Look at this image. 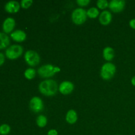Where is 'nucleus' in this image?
<instances>
[{
  "label": "nucleus",
  "mask_w": 135,
  "mask_h": 135,
  "mask_svg": "<svg viewBox=\"0 0 135 135\" xmlns=\"http://www.w3.org/2000/svg\"><path fill=\"white\" fill-rule=\"evenodd\" d=\"M36 71L34 69L32 68H28L25 71V73H24V75H25V77L28 80H32V79H34L36 76Z\"/></svg>",
  "instance_id": "obj_19"
},
{
  "label": "nucleus",
  "mask_w": 135,
  "mask_h": 135,
  "mask_svg": "<svg viewBox=\"0 0 135 135\" xmlns=\"http://www.w3.org/2000/svg\"><path fill=\"white\" fill-rule=\"evenodd\" d=\"M103 57L106 61H110L114 58L115 57V51L112 47H105L103 50Z\"/></svg>",
  "instance_id": "obj_15"
},
{
  "label": "nucleus",
  "mask_w": 135,
  "mask_h": 135,
  "mask_svg": "<svg viewBox=\"0 0 135 135\" xmlns=\"http://www.w3.org/2000/svg\"><path fill=\"white\" fill-rule=\"evenodd\" d=\"M47 135H58L57 131L55 129H51L47 132Z\"/></svg>",
  "instance_id": "obj_24"
},
{
  "label": "nucleus",
  "mask_w": 135,
  "mask_h": 135,
  "mask_svg": "<svg viewBox=\"0 0 135 135\" xmlns=\"http://www.w3.org/2000/svg\"><path fill=\"white\" fill-rule=\"evenodd\" d=\"M33 3L32 0H22L21 2V6L24 9H28Z\"/></svg>",
  "instance_id": "obj_22"
},
{
  "label": "nucleus",
  "mask_w": 135,
  "mask_h": 135,
  "mask_svg": "<svg viewBox=\"0 0 135 135\" xmlns=\"http://www.w3.org/2000/svg\"><path fill=\"white\" fill-rule=\"evenodd\" d=\"M29 107L33 112L39 113L44 109V102L40 97L34 96L30 100Z\"/></svg>",
  "instance_id": "obj_7"
},
{
  "label": "nucleus",
  "mask_w": 135,
  "mask_h": 135,
  "mask_svg": "<svg viewBox=\"0 0 135 135\" xmlns=\"http://www.w3.org/2000/svg\"><path fill=\"white\" fill-rule=\"evenodd\" d=\"M9 44H10L9 37L5 33L0 32V50L7 47Z\"/></svg>",
  "instance_id": "obj_16"
},
{
  "label": "nucleus",
  "mask_w": 135,
  "mask_h": 135,
  "mask_svg": "<svg viewBox=\"0 0 135 135\" xmlns=\"http://www.w3.org/2000/svg\"><path fill=\"white\" fill-rule=\"evenodd\" d=\"M116 72V67L112 63H105L102 65L100 71V76L104 80H108L113 77Z\"/></svg>",
  "instance_id": "obj_3"
},
{
  "label": "nucleus",
  "mask_w": 135,
  "mask_h": 135,
  "mask_svg": "<svg viewBox=\"0 0 135 135\" xmlns=\"http://www.w3.org/2000/svg\"><path fill=\"white\" fill-rule=\"evenodd\" d=\"M60 69L51 64L42 65L38 69V73L42 78H50L54 76L55 73L59 72Z\"/></svg>",
  "instance_id": "obj_2"
},
{
  "label": "nucleus",
  "mask_w": 135,
  "mask_h": 135,
  "mask_svg": "<svg viewBox=\"0 0 135 135\" xmlns=\"http://www.w3.org/2000/svg\"><path fill=\"white\" fill-rule=\"evenodd\" d=\"M129 26H131V28L135 30V18H133L129 21Z\"/></svg>",
  "instance_id": "obj_26"
},
{
  "label": "nucleus",
  "mask_w": 135,
  "mask_h": 135,
  "mask_svg": "<svg viewBox=\"0 0 135 135\" xmlns=\"http://www.w3.org/2000/svg\"><path fill=\"white\" fill-rule=\"evenodd\" d=\"M126 2L124 0H112L109 2V7L114 13H120L125 7Z\"/></svg>",
  "instance_id": "obj_8"
},
{
  "label": "nucleus",
  "mask_w": 135,
  "mask_h": 135,
  "mask_svg": "<svg viewBox=\"0 0 135 135\" xmlns=\"http://www.w3.org/2000/svg\"><path fill=\"white\" fill-rule=\"evenodd\" d=\"M15 26V20L12 17H8L3 22L2 28L5 33H10L14 29Z\"/></svg>",
  "instance_id": "obj_10"
},
{
  "label": "nucleus",
  "mask_w": 135,
  "mask_h": 135,
  "mask_svg": "<svg viewBox=\"0 0 135 135\" xmlns=\"http://www.w3.org/2000/svg\"><path fill=\"white\" fill-rule=\"evenodd\" d=\"M25 60L28 65L35 67L40 62V57L36 51L28 50L25 54Z\"/></svg>",
  "instance_id": "obj_6"
},
{
  "label": "nucleus",
  "mask_w": 135,
  "mask_h": 135,
  "mask_svg": "<svg viewBox=\"0 0 135 135\" xmlns=\"http://www.w3.org/2000/svg\"><path fill=\"white\" fill-rule=\"evenodd\" d=\"M112 21V15L109 11H103L99 16V21L102 25H108Z\"/></svg>",
  "instance_id": "obj_12"
},
{
  "label": "nucleus",
  "mask_w": 135,
  "mask_h": 135,
  "mask_svg": "<svg viewBox=\"0 0 135 135\" xmlns=\"http://www.w3.org/2000/svg\"><path fill=\"white\" fill-rule=\"evenodd\" d=\"M47 123V117L44 115H40L36 119V124L39 127L43 128L46 126Z\"/></svg>",
  "instance_id": "obj_17"
},
{
  "label": "nucleus",
  "mask_w": 135,
  "mask_h": 135,
  "mask_svg": "<svg viewBox=\"0 0 135 135\" xmlns=\"http://www.w3.org/2000/svg\"><path fill=\"white\" fill-rule=\"evenodd\" d=\"M38 88L40 93L46 96H55L59 90L57 83L52 79H47L41 82Z\"/></svg>",
  "instance_id": "obj_1"
},
{
  "label": "nucleus",
  "mask_w": 135,
  "mask_h": 135,
  "mask_svg": "<svg viewBox=\"0 0 135 135\" xmlns=\"http://www.w3.org/2000/svg\"><path fill=\"white\" fill-rule=\"evenodd\" d=\"M78 115L76 111L70 109L66 115V121L69 124H75L77 121Z\"/></svg>",
  "instance_id": "obj_14"
},
{
  "label": "nucleus",
  "mask_w": 135,
  "mask_h": 135,
  "mask_svg": "<svg viewBox=\"0 0 135 135\" xmlns=\"http://www.w3.org/2000/svg\"><path fill=\"white\" fill-rule=\"evenodd\" d=\"M11 37L14 41L17 42H22L26 38V34L22 30H17L11 34Z\"/></svg>",
  "instance_id": "obj_13"
},
{
  "label": "nucleus",
  "mask_w": 135,
  "mask_h": 135,
  "mask_svg": "<svg viewBox=\"0 0 135 135\" xmlns=\"http://www.w3.org/2000/svg\"><path fill=\"white\" fill-rule=\"evenodd\" d=\"M87 13L85 9L83 8H76L73 11L71 19L75 24L77 25H83L87 19Z\"/></svg>",
  "instance_id": "obj_4"
},
{
  "label": "nucleus",
  "mask_w": 135,
  "mask_h": 135,
  "mask_svg": "<svg viewBox=\"0 0 135 135\" xmlns=\"http://www.w3.org/2000/svg\"><path fill=\"white\" fill-rule=\"evenodd\" d=\"M90 3V0H77L76 1V3L80 5V7L87 6Z\"/></svg>",
  "instance_id": "obj_23"
},
{
  "label": "nucleus",
  "mask_w": 135,
  "mask_h": 135,
  "mask_svg": "<svg viewBox=\"0 0 135 135\" xmlns=\"http://www.w3.org/2000/svg\"><path fill=\"white\" fill-rule=\"evenodd\" d=\"M109 3L107 0H98L97 1V6L100 9H105L109 7Z\"/></svg>",
  "instance_id": "obj_21"
},
{
  "label": "nucleus",
  "mask_w": 135,
  "mask_h": 135,
  "mask_svg": "<svg viewBox=\"0 0 135 135\" xmlns=\"http://www.w3.org/2000/svg\"><path fill=\"white\" fill-rule=\"evenodd\" d=\"M87 16L90 18H96L100 15V12L99 10L96 7H91L86 11Z\"/></svg>",
  "instance_id": "obj_18"
},
{
  "label": "nucleus",
  "mask_w": 135,
  "mask_h": 135,
  "mask_svg": "<svg viewBox=\"0 0 135 135\" xmlns=\"http://www.w3.org/2000/svg\"><path fill=\"white\" fill-rule=\"evenodd\" d=\"M21 4L17 1H9L5 4V9L9 13H15L19 11Z\"/></svg>",
  "instance_id": "obj_11"
},
{
  "label": "nucleus",
  "mask_w": 135,
  "mask_h": 135,
  "mask_svg": "<svg viewBox=\"0 0 135 135\" xmlns=\"http://www.w3.org/2000/svg\"><path fill=\"white\" fill-rule=\"evenodd\" d=\"M23 53V47L21 45L14 44L9 46L5 51V55L9 59H18Z\"/></svg>",
  "instance_id": "obj_5"
},
{
  "label": "nucleus",
  "mask_w": 135,
  "mask_h": 135,
  "mask_svg": "<svg viewBox=\"0 0 135 135\" xmlns=\"http://www.w3.org/2000/svg\"><path fill=\"white\" fill-rule=\"evenodd\" d=\"M11 131V127L7 124H3L0 126V134L1 135H7Z\"/></svg>",
  "instance_id": "obj_20"
},
{
  "label": "nucleus",
  "mask_w": 135,
  "mask_h": 135,
  "mask_svg": "<svg viewBox=\"0 0 135 135\" xmlns=\"http://www.w3.org/2000/svg\"><path fill=\"white\" fill-rule=\"evenodd\" d=\"M131 84H133L134 86H135V76H133L131 79Z\"/></svg>",
  "instance_id": "obj_27"
},
{
  "label": "nucleus",
  "mask_w": 135,
  "mask_h": 135,
  "mask_svg": "<svg viewBox=\"0 0 135 135\" xmlns=\"http://www.w3.org/2000/svg\"><path fill=\"white\" fill-rule=\"evenodd\" d=\"M74 90L73 83L70 81H63L59 84V91L63 95L70 94Z\"/></svg>",
  "instance_id": "obj_9"
},
{
  "label": "nucleus",
  "mask_w": 135,
  "mask_h": 135,
  "mask_svg": "<svg viewBox=\"0 0 135 135\" xmlns=\"http://www.w3.org/2000/svg\"><path fill=\"white\" fill-rule=\"evenodd\" d=\"M5 62V55L2 53H0V66L2 65Z\"/></svg>",
  "instance_id": "obj_25"
}]
</instances>
